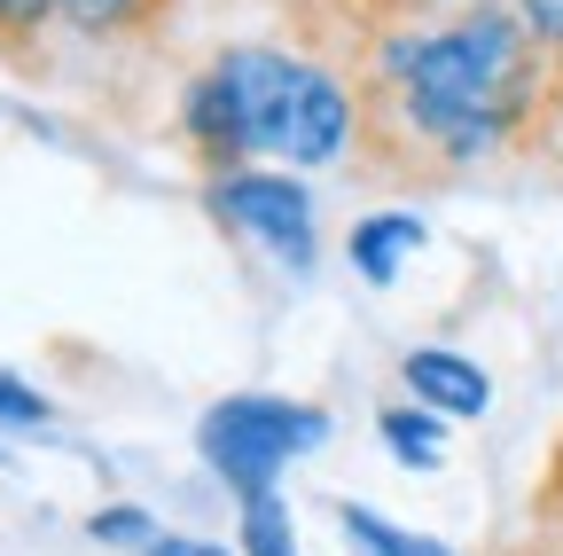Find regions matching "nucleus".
Returning <instances> with one entry per match:
<instances>
[{
    "mask_svg": "<svg viewBox=\"0 0 563 556\" xmlns=\"http://www.w3.org/2000/svg\"><path fill=\"white\" fill-rule=\"evenodd\" d=\"M95 541H141V548H150L157 525H150V510H102L95 517Z\"/></svg>",
    "mask_w": 563,
    "mask_h": 556,
    "instance_id": "ddd939ff",
    "label": "nucleus"
},
{
    "mask_svg": "<svg viewBox=\"0 0 563 556\" xmlns=\"http://www.w3.org/2000/svg\"><path fill=\"white\" fill-rule=\"evenodd\" d=\"M165 9L173 0H55V24L79 40H133V32L165 24Z\"/></svg>",
    "mask_w": 563,
    "mask_h": 556,
    "instance_id": "423d86ee",
    "label": "nucleus"
},
{
    "mask_svg": "<svg viewBox=\"0 0 563 556\" xmlns=\"http://www.w3.org/2000/svg\"><path fill=\"white\" fill-rule=\"evenodd\" d=\"M376 181H446L485 157H532L563 110V55L517 0H399L336 63Z\"/></svg>",
    "mask_w": 563,
    "mask_h": 556,
    "instance_id": "f257e3e1",
    "label": "nucleus"
},
{
    "mask_svg": "<svg viewBox=\"0 0 563 556\" xmlns=\"http://www.w3.org/2000/svg\"><path fill=\"white\" fill-rule=\"evenodd\" d=\"M399 384H407L422 407H439V415H485V407H493L485 369L462 361V353H439V345H415V353L399 361Z\"/></svg>",
    "mask_w": 563,
    "mask_h": 556,
    "instance_id": "39448f33",
    "label": "nucleus"
},
{
    "mask_svg": "<svg viewBox=\"0 0 563 556\" xmlns=\"http://www.w3.org/2000/svg\"><path fill=\"white\" fill-rule=\"evenodd\" d=\"M141 556H228V548H211V541H188V533H157Z\"/></svg>",
    "mask_w": 563,
    "mask_h": 556,
    "instance_id": "2eb2a0df",
    "label": "nucleus"
},
{
    "mask_svg": "<svg viewBox=\"0 0 563 556\" xmlns=\"http://www.w3.org/2000/svg\"><path fill=\"white\" fill-rule=\"evenodd\" d=\"M517 17H525V24H532V32L563 55V0H517Z\"/></svg>",
    "mask_w": 563,
    "mask_h": 556,
    "instance_id": "4468645a",
    "label": "nucleus"
},
{
    "mask_svg": "<svg viewBox=\"0 0 563 556\" xmlns=\"http://www.w3.org/2000/svg\"><path fill=\"white\" fill-rule=\"evenodd\" d=\"M0 424H9V432H32V424H47V400H40L24 377H9V369H0Z\"/></svg>",
    "mask_w": 563,
    "mask_h": 556,
    "instance_id": "f8f14e48",
    "label": "nucleus"
},
{
    "mask_svg": "<svg viewBox=\"0 0 563 556\" xmlns=\"http://www.w3.org/2000/svg\"><path fill=\"white\" fill-rule=\"evenodd\" d=\"M525 556H540V548H525Z\"/></svg>",
    "mask_w": 563,
    "mask_h": 556,
    "instance_id": "dca6fc26",
    "label": "nucleus"
},
{
    "mask_svg": "<svg viewBox=\"0 0 563 556\" xmlns=\"http://www.w3.org/2000/svg\"><path fill=\"white\" fill-rule=\"evenodd\" d=\"M439 424H446L439 407H422V415H415V407H384V415H376L384 447H391L399 462H415V470H431V462H439Z\"/></svg>",
    "mask_w": 563,
    "mask_h": 556,
    "instance_id": "1a4fd4ad",
    "label": "nucleus"
},
{
    "mask_svg": "<svg viewBox=\"0 0 563 556\" xmlns=\"http://www.w3.org/2000/svg\"><path fill=\"white\" fill-rule=\"evenodd\" d=\"M211 212L282 259H313V204L290 173H220L211 181Z\"/></svg>",
    "mask_w": 563,
    "mask_h": 556,
    "instance_id": "20e7f679",
    "label": "nucleus"
},
{
    "mask_svg": "<svg viewBox=\"0 0 563 556\" xmlns=\"http://www.w3.org/2000/svg\"><path fill=\"white\" fill-rule=\"evenodd\" d=\"M415 243H422V220H415V212H384V220H368V228H352V266L384 291L391 274H399V251H415Z\"/></svg>",
    "mask_w": 563,
    "mask_h": 556,
    "instance_id": "6e6552de",
    "label": "nucleus"
},
{
    "mask_svg": "<svg viewBox=\"0 0 563 556\" xmlns=\"http://www.w3.org/2000/svg\"><path fill=\"white\" fill-rule=\"evenodd\" d=\"M40 24H55V0H0V55L40 40Z\"/></svg>",
    "mask_w": 563,
    "mask_h": 556,
    "instance_id": "9b49d317",
    "label": "nucleus"
},
{
    "mask_svg": "<svg viewBox=\"0 0 563 556\" xmlns=\"http://www.w3.org/2000/svg\"><path fill=\"white\" fill-rule=\"evenodd\" d=\"M180 133H188L196 165L220 181L251 157L336 165L352 150V133H361V110H352V87L321 55L220 47L203 63V79L180 95Z\"/></svg>",
    "mask_w": 563,
    "mask_h": 556,
    "instance_id": "f03ea898",
    "label": "nucleus"
},
{
    "mask_svg": "<svg viewBox=\"0 0 563 556\" xmlns=\"http://www.w3.org/2000/svg\"><path fill=\"white\" fill-rule=\"evenodd\" d=\"M321 439H329V415L313 400H266V392H235L196 424V455L220 470L235 494H266L274 470L290 455H306V447H321Z\"/></svg>",
    "mask_w": 563,
    "mask_h": 556,
    "instance_id": "7ed1b4c3",
    "label": "nucleus"
},
{
    "mask_svg": "<svg viewBox=\"0 0 563 556\" xmlns=\"http://www.w3.org/2000/svg\"><path fill=\"white\" fill-rule=\"evenodd\" d=\"M243 548H251V556H298L290 510H282L274 486H266V494H243Z\"/></svg>",
    "mask_w": 563,
    "mask_h": 556,
    "instance_id": "9d476101",
    "label": "nucleus"
},
{
    "mask_svg": "<svg viewBox=\"0 0 563 556\" xmlns=\"http://www.w3.org/2000/svg\"><path fill=\"white\" fill-rule=\"evenodd\" d=\"M336 525H344V541L361 548V556H454L446 541L407 533V525H391V517H376V510H361V502H336Z\"/></svg>",
    "mask_w": 563,
    "mask_h": 556,
    "instance_id": "0eeeda50",
    "label": "nucleus"
}]
</instances>
